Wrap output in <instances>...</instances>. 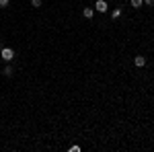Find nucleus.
I'll return each mask as SVG.
<instances>
[{
    "mask_svg": "<svg viewBox=\"0 0 154 152\" xmlns=\"http://www.w3.org/2000/svg\"><path fill=\"white\" fill-rule=\"evenodd\" d=\"M0 58L6 60V62H12V60H14V49H11V47H2V49H0Z\"/></svg>",
    "mask_w": 154,
    "mask_h": 152,
    "instance_id": "f257e3e1",
    "label": "nucleus"
},
{
    "mask_svg": "<svg viewBox=\"0 0 154 152\" xmlns=\"http://www.w3.org/2000/svg\"><path fill=\"white\" fill-rule=\"evenodd\" d=\"M107 8H109V4H107L105 0H97L95 11H99V12H107Z\"/></svg>",
    "mask_w": 154,
    "mask_h": 152,
    "instance_id": "f03ea898",
    "label": "nucleus"
},
{
    "mask_svg": "<svg viewBox=\"0 0 154 152\" xmlns=\"http://www.w3.org/2000/svg\"><path fill=\"white\" fill-rule=\"evenodd\" d=\"M134 64H136L138 68H144V66H146V58H144V56H136V58H134Z\"/></svg>",
    "mask_w": 154,
    "mask_h": 152,
    "instance_id": "7ed1b4c3",
    "label": "nucleus"
},
{
    "mask_svg": "<svg viewBox=\"0 0 154 152\" xmlns=\"http://www.w3.org/2000/svg\"><path fill=\"white\" fill-rule=\"evenodd\" d=\"M121 14H123V11H121V8H115V11L111 12V19H113V21H117Z\"/></svg>",
    "mask_w": 154,
    "mask_h": 152,
    "instance_id": "20e7f679",
    "label": "nucleus"
},
{
    "mask_svg": "<svg viewBox=\"0 0 154 152\" xmlns=\"http://www.w3.org/2000/svg\"><path fill=\"white\" fill-rule=\"evenodd\" d=\"M82 14H84V19H91V17L95 14V11H93V8H84V11H82Z\"/></svg>",
    "mask_w": 154,
    "mask_h": 152,
    "instance_id": "39448f33",
    "label": "nucleus"
},
{
    "mask_svg": "<svg viewBox=\"0 0 154 152\" xmlns=\"http://www.w3.org/2000/svg\"><path fill=\"white\" fill-rule=\"evenodd\" d=\"M12 66H6V68H4V70H2V74H4V76H12Z\"/></svg>",
    "mask_w": 154,
    "mask_h": 152,
    "instance_id": "423d86ee",
    "label": "nucleus"
},
{
    "mask_svg": "<svg viewBox=\"0 0 154 152\" xmlns=\"http://www.w3.org/2000/svg\"><path fill=\"white\" fill-rule=\"evenodd\" d=\"M142 4H144V0H131V6H134V8H140Z\"/></svg>",
    "mask_w": 154,
    "mask_h": 152,
    "instance_id": "0eeeda50",
    "label": "nucleus"
},
{
    "mask_svg": "<svg viewBox=\"0 0 154 152\" xmlns=\"http://www.w3.org/2000/svg\"><path fill=\"white\" fill-rule=\"evenodd\" d=\"M31 6H33V8H39V6H41V0H31Z\"/></svg>",
    "mask_w": 154,
    "mask_h": 152,
    "instance_id": "6e6552de",
    "label": "nucleus"
},
{
    "mask_svg": "<svg viewBox=\"0 0 154 152\" xmlns=\"http://www.w3.org/2000/svg\"><path fill=\"white\" fill-rule=\"evenodd\" d=\"M8 6V0H0V8H6Z\"/></svg>",
    "mask_w": 154,
    "mask_h": 152,
    "instance_id": "1a4fd4ad",
    "label": "nucleus"
},
{
    "mask_svg": "<svg viewBox=\"0 0 154 152\" xmlns=\"http://www.w3.org/2000/svg\"><path fill=\"white\" fill-rule=\"evenodd\" d=\"M144 4H146V6H152V4H154V0H144Z\"/></svg>",
    "mask_w": 154,
    "mask_h": 152,
    "instance_id": "9d476101",
    "label": "nucleus"
}]
</instances>
